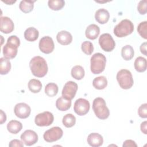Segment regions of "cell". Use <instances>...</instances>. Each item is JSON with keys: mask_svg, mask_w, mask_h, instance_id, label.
I'll return each instance as SVG.
<instances>
[{"mask_svg": "<svg viewBox=\"0 0 147 147\" xmlns=\"http://www.w3.org/2000/svg\"><path fill=\"white\" fill-rule=\"evenodd\" d=\"M71 106V100L68 99L64 96L59 98L56 102V106L60 111H64L68 110Z\"/></svg>", "mask_w": 147, "mask_h": 147, "instance_id": "cell-20", "label": "cell"}, {"mask_svg": "<svg viewBox=\"0 0 147 147\" xmlns=\"http://www.w3.org/2000/svg\"><path fill=\"white\" fill-rule=\"evenodd\" d=\"M9 146L10 147H23L24 146V144L22 141H21L18 140L14 139L11 140L9 144Z\"/></svg>", "mask_w": 147, "mask_h": 147, "instance_id": "cell-37", "label": "cell"}, {"mask_svg": "<svg viewBox=\"0 0 147 147\" xmlns=\"http://www.w3.org/2000/svg\"><path fill=\"white\" fill-rule=\"evenodd\" d=\"M1 114H0V116H1V119H0V123L1 124H3L4 122H6V114L3 111V110H1Z\"/></svg>", "mask_w": 147, "mask_h": 147, "instance_id": "cell-41", "label": "cell"}, {"mask_svg": "<svg viewBox=\"0 0 147 147\" xmlns=\"http://www.w3.org/2000/svg\"><path fill=\"white\" fill-rule=\"evenodd\" d=\"M2 1L3 2H5V3H6V4H8V5H11V4H13V3H15V2H16V1H8V0H7V1L2 0Z\"/></svg>", "mask_w": 147, "mask_h": 147, "instance_id": "cell-42", "label": "cell"}, {"mask_svg": "<svg viewBox=\"0 0 147 147\" xmlns=\"http://www.w3.org/2000/svg\"><path fill=\"white\" fill-rule=\"evenodd\" d=\"M90 63V69L92 73L99 74L105 70L106 59L102 53H96L91 57Z\"/></svg>", "mask_w": 147, "mask_h": 147, "instance_id": "cell-4", "label": "cell"}, {"mask_svg": "<svg viewBox=\"0 0 147 147\" xmlns=\"http://www.w3.org/2000/svg\"><path fill=\"white\" fill-rule=\"evenodd\" d=\"M14 28V25L13 21L7 17H1L0 30L1 32L8 34L13 32Z\"/></svg>", "mask_w": 147, "mask_h": 147, "instance_id": "cell-15", "label": "cell"}, {"mask_svg": "<svg viewBox=\"0 0 147 147\" xmlns=\"http://www.w3.org/2000/svg\"><path fill=\"white\" fill-rule=\"evenodd\" d=\"M146 6H147V1L146 0H144V1H141L139 2L138 6H137V10L140 14L144 15L147 12V9H146Z\"/></svg>", "mask_w": 147, "mask_h": 147, "instance_id": "cell-35", "label": "cell"}, {"mask_svg": "<svg viewBox=\"0 0 147 147\" xmlns=\"http://www.w3.org/2000/svg\"><path fill=\"white\" fill-rule=\"evenodd\" d=\"M33 1H21L19 5L20 9L25 13H28L32 11L34 7V2Z\"/></svg>", "mask_w": 147, "mask_h": 147, "instance_id": "cell-29", "label": "cell"}, {"mask_svg": "<svg viewBox=\"0 0 147 147\" xmlns=\"http://www.w3.org/2000/svg\"><path fill=\"white\" fill-rule=\"evenodd\" d=\"M58 92V86L54 83L47 84L45 87V93L50 97L55 96Z\"/></svg>", "mask_w": 147, "mask_h": 147, "instance_id": "cell-30", "label": "cell"}, {"mask_svg": "<svg viewBox=\"0 0 147 147\" xmlns=\"http://www.w3.org/2000/svg\"><path fill=\"white\" fill-rule=\"evenodd\" d=\"M20 45V38L15 35L10 36L7 38L6 44L3 47V55L4 57L7 59L14 58L17 54V49Z\"/></svg>", "mask_w": 147, "mask_h": 147, "instance_id": "cell-2", "label": "cell"}, {"mask_svg": "<svg viewBox=\"0 0 147 147\" xmlns=\"http://www.w3.org/2000/svg\"><path fill=\"white\" fill-rule=\"evenodd\" d=\"M109 18L110 14L109 11L105 9H99L95 12V18L96 21L100 24H104L107 22Z\"/></svg>", "mask_w": 147, "mask_h": 147, "instance_id": "cell-18", "label": "cell"}, {"mask_svg": "<svg viewBox=\"0 0 147 147\" xmlns=\"http://www.w3.org/2000/svg\"><path fill=\"white\" fill-rule=\"evenodd\" d=\"M28 88L33 93H38L42 88V84L39 80L32 79L28 83Z\"/></svg>", "mask_w": 147, "mask_h": 147, "instance_id": "cell-28", "label": "cell"}, {"mask_svg": "<svg viewBox=\"0 0 147 147\" xmlns=\"http://www.w3.org/2000/svg\"><path fill=\"white\" fill-rule=\"evenodd\" d=\"M29 67L32 74L38 78L44 77L48 70L45 60L39 56H34L30 60Z\"/></svg>", "mask_w": 147, "mask_h": 147, "instance_id": "cell-1", "label": "cell"}, {"mask_svg": "<svg viewBox=\"0 0 147 147\" xmlns=\"http://www.w3.org/2000/svg\"><path fill=\"white\" fill-rule=\"evenodd\" d=\"M146 45H147V43L146 42L142 43L141 46H140V51L145 56H147V53H146Z\"/></svg>", "mask_w": 147, "mask_h": 147, "instance_id": "cell-40", "label": "cell"}, {"mask_svg": "<svg viewBox=\"0 0 147 147\" xmlns=\"http://www.w3.org/2000/svg\"><path fill=\"white\" fill-rule=\"evenodd\" d=\"M81 49L82 51L87 55H90L94 51V47L90 41H85L82 42Z\"/></svg>", "mask_w": 147, "mask_h": 147, "instance_id": "cell-33", "label": "cell"}, {"mask_svg": "<svg viewBox=\"0 0 147 147\" xmlns=\"http://www.w3.org/2000/svg\"><path fill=\"white\" fill-rule=\"evenodd\" d=\"M137 31L139 34L144 39L147 38V22L143 21L139 24L137 27Z\"/></svg>", "mask_w": 147, "mask_h": 147, "instance_id": "cell-34", "label": "cell"}, {"mask_svg": "<svg viewBox=\"0 0 147 147\" xmlns=\"http://www.w3.org/2000/svg\"><path fill=\"white\" fill-rule=\"evenodd\" d=\"M11 69V63L10 60L5 57L0 59V74L6 75L9 72Z\"/></svg>", "mask_w": 147, "mask_h": 147, "instance_id": "cell-26", "label": "cell"}, {"mask_svg": "<svg viewBox=\"0 0 147 147\" xmlns=\"http://www.w3.org/2000/svg\"><path fill=\"white\" fill-rule=\"evenodd\" d=\"M63 135V130L58 126H55L45 131L43 135V138L47 142H53L60 139Z\"/></svg>", "mask_w": 147, "mask_h": 147, "instance_id": "cell-8", "label": "cell"}, {"mask_svg": "<svg viewBox=\"0 0 147 147\" xmlns=\"http://www.w3.org/2000/svg\"><path fill=\"white\" fill-rule=\"evenodd\" d=\"M21 140L26 146H31L37 142L38 136L33 130H26L21 135Z\"/></svg>", "mask_w": 147, "mask_h": 147, "instance_id": "cell-14", "label": "cell"}, {"mask_svg": "<svg viewBox=\"0 0 147 147\" xmlns=\"http://www.w3.org/2000/svg\"><path fill=\"white\" fill-rule=\"evenodd\" d=\"M90 107V103L87 99L84 98H79L75 101L74 110L75 113L82 116L86 115L89 111Z\"/></svg>", "mask_w": 147, "mask_h": 147, "instance_id": "cell-10", "label": "cell"}, {"mask_svg": "<svg viewBox=\"0 0 147 147\" xmlns=\"http://www.w3.org/2000/svg\"><path fill=\"white\" fill-rule=\"evenodd\" d=\"M53 120L54 117L52 113L44 111L35 117L34 122L38 126H48L53 123Z\"/></svg>", "mask_w": 147, "mask_h": 147, "instance_id": "cell-7", "label": "cell"}, {"mask_svg": "<svg viewBox=\"0 0 147 147\" xmlns=\"http://www.w3.org/2000/svg\"><path fill=\"white\" fill-rule=\"evenodd\" d=\"M117 80L119 86L125 90L130 88L134 83L131 73L126 69H122L117 72Z\"/></svg>", "mask_w": 147, "mask_h": 147, "instance_id": "cell-6", "label": "cell"}, {"mask_svg": "<svg viewBox=\"0 0 147 147\" xmlns=\"http://www.w3.org/2000/svg\"><path fill=\"white\" fill-rule=\"evenodd\" d=\"M40 50L44 53L49 54L53 52L55 45L52 38L49 36H44L42 37L38 44Z\"/></svg>", "mask_w": 147, "mask_h": 147, "instance_id": "cell-12", "label": "cell"}, {"mask_svg": "<svg viewBox=\"0 0 147 147\" xmlns=\"http://www.w3.org/2000/svg\"><path fill=\"white\" fill-rule=\"evenodd\" d=\"M134 55V51L133 47L130 45H126L122 47L121 49V56L123 59L126 61L131 60Z\"/></svg>", "mask_w": 147, "mask_h": 147, "instance_id": "cell-25", "label": "cell"}, {"mask_svg": "<svg viewBox=\"0 0 147 147\" xmlns=\"http://www.w3.org/2000/svg\"><path fill=\"white\" fill-rule=\"evenodd\" d=\"M88 144L92 147H99L103 144V139L102 136L96 133H92L87 137Z\"/></svg>", "mask_w": 147, "mask_h": 147, "instance_id": "cell-17", "label": "cell"}, {"mask_svg": "<svg viewBox=\"0 0 147 147\" xmlns=\"http://www.w3.org/2000/svg\"><path fill=\"white\" fill-rule=\"evenodd\" d=\"M15 115L21 119H25L28 118L31 112L30 106L25 103H17L14 109Z\"/></svg>", "mask_w": 147, "mask_h": 147, "instance_id": "cell-13", "label": "cell"}, {"mask_svg": "<svg viewBox=\"0 0 147 147\" xmlns=\"http://www.w3.org/2000/svg\"><path fill=\"white\" fill-rule=\"evenodd\" d=\"M39 35V32L37 29L34 27H29L26 29L24 32L25 38L30 42L36 41Z\"/></svg>", "mask_w": 147, "mask_h": 147, "instance_id": "cell-21", "label": "cell"}, {"mask_svg": "<svg viewBox=\"0 0 147 147\" xmlns=\"http://www.w3.org/2000/svg\"><path fill=\"white\" fill-rule=\"evenodd\" d=\"M123 147H127V146H131V147H137V145L136 143L131 140H127L124 141L123 144Z\"/></svg>", "mask_w": 147, "mask_h": 147, "instance_id": "cell-38", "label": "cell"}, {"mask_svg": "<svg viewBox=\"0 0 147 147\" xmlns=\"http://www.w3.org/2000/svg\"><path fill=\"white\" fill-rule=\"evenodd\" d=\"M92 110L96 116L100 119H106L110 115V111L105 100L100 97L96 98L92 103Z\"/></svg>", "mask_w": 147, "mask_h": 147, "instance_id": "cell-3", "label": "cell"}, {"mask_svg": "<svg viewBox=\"0 0 147 147\" xmlns=\"http://www.w3.org/2000/svg\"><path fill=\"white\" fill-rule=\"evenodd\" d=\"M100 33V29L99 26L95 24H91L86 28L85 34L87 38L90 40L96 39Z\"/></svg>", "mask_w": 147, "mask_h": 147, "instance_id": "cell-19", "label": "cell"}, {"mask_svg": "<svg viewBox=\"0 0 147 147\" xmlns=\"http://www.w3.org/2000/svg\"><path fill=\"white\" fill-rule=\"evenodd\" d=\"M134 25L132 22L127 19L122 20L114 28V33L118 37H123L132 33Z\"/></svg>", "mask_w": 147, "mask_h": 147, "instance_id": "cell-5", "label": "cell"}, {"mask_svg": "<svg viewBox=\"0 0 147 147\" xmlns=\"http://www.w3.org/2000/svg\"><path fill=\"white\" fill-rule=\"evenodd\" d=\"M134 65L136 70L137 72H143L145 71L147 66V62L146 59L141 56L137 57L135 60Z\"/></svg>", "mask_w": 147, "mask_h": 147, "instance_id": "cell-23", "label": "cell"}, {"mask_svg": "<svg viewBox=\"0 0 147 147\" xmlns=\"http://www.w3.org/2000/svg\"><path fill=\"white\" fill-rule=\"evenodd\" d=\"M99 44L101 48L106 52L112 51L115 47V42L109 33L102 34L99 37Z\"/></svg>", "mask_w": 147, "mask_h": 147, "instance_id": "cell-9", "label": "cell"}, {"mask_svg": "<svg viewBox=\"0 0 147 147\" xmlns=\"http://www.w3.org/2000/svg\"><path fill=\"white\" fill-rule=\"evenodd\" d=\"M94 87L97 90H103L107 85V80L105 76H100L95 78L92 81Z\"/></svg>", "mask_w": 147, "mask_h": 147, "instance_id": "cell-24", "label": "cell"}, {"mask_svg": "<svg viewBox=\"0 0 147 147\" xmlns=\"http://www.w3.org/2000/svg\"><path fill=\"white\" fill-rule=\"evenodd\" d=\"M22 129V123L16 120L10 121L7 125V130L12 134H17L19 133Z\"/></svg>", "mask_w": 147, "mask_h": 147, "instance_id": "cell-22", "label": "cell"}, {"mask_svg": "<svg viewBox=\"0 0 147 147\" xmlns=\"http://www.w3.org/2000/svg\"><path fill=\"white\" fill-rule=\"evenodd\" d=\"M72 76L76 80H81L84 76V70L83 68L79 65L74 66L71 69Z\"/></svg>", "mask_w": 147, "mask_h": 147, "instance_id": "cell-27", "label": "cell"}, {"mask_svg": "<svg viewBox=\"0 0 147 147\" xmlns=\"http://www.w3.org/2000/svg\"><path fill=\"white\" fill-rule=\"evenodd\" d=\"M78 88V84L75 82L68 81L64 86L61 92L62 96L68 99L72 100L75 97Z\"/></svg>", "mask_w": 147, "mask_h": 147, "instance_id": "cell-11", "label": "cell"}, {"mask_svg": "<svg viewBox=\"0 0 147 147\" xmlns=\"http://www.w3.org/2000/svg\"><path fill=\"white\" fill-rule=\"evenodd\" d=\"M138 114L139 116L142 118L147 117V104L144 103L141 105L138 109Z\"/></svg>", "mask_w": 147, "mask_h": 147, "instance_id": "cell-36", "label": "cell"}, {"mask_svg": "<svg viewBox=\"0 0 147 147\" xmlns=\"http://www.w3.org/2000/svg\"><path fill=\"white\" fill-rule=\"evenodd\" d=\"M140 127H141V131L144 134H147V121H145L142 122L141 124Z\"/></svg>", "mask_w": 147, "mask_h": 147, "instance_id": "cell-39", "label": "cell"}, {"mask_svg": "<svg viewBox=\"0 0 147 147\" xmlns=\"http://www.w3.org/2000/svg\"><path fill=\"white\" fill-rule=\"evenodd\" d=\"M62 122L66 127H71L76 123V118L72 114H67L63 117Z\"/></svg>", "mask_w": 147, "mask_h": 147, "instance_id": "cell-31", "label": "cell"}, {"mask_svg": "<svg viewBox=\"0 0 147 147\" xmlns=\"http://www.w3.org/2000/svg\"><path fill=\"white\" fill-rule=\"evenodd\" d=\"M57 42L63 45H67L71 43L72 41V36L71 34L65 30L59 32L56 36Z\"/></svg>", "mask_w": 147, "mask_h": 147, "instance_id": "cell-16", "label": "cell"}, {"mask_svg": "<svg viewBox=\"0 0 147 147\" xmlns=\"http://www.w3.org/2000/svg\"><path fill=\"white\" fill-rule=\"evenodd\" d=\"M48 5L51 10L57 11L61 10L64 6L65 2L63 0H49Z\"/></svg>", "mask_w": 147, "mask_h": 147, "instance_id": "cell-32", "label": "cell"}]
</instances>
